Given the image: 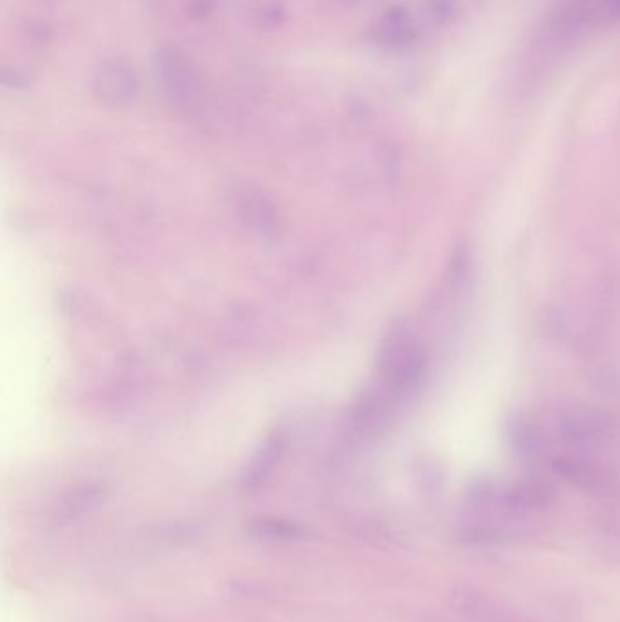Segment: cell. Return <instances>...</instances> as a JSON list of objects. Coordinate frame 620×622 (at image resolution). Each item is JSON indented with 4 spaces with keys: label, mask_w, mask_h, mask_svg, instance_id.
Instances as JSON below:
<instances>
[{
    "label": "cell",
    "mask_w": 620,
    "mask_h": 622,
    "mask_svg": "<svg viewBox=\"0 0 620 622\" xmlns=\"http://www.w3.org/2000/svg\"><path fill=\"white\" fill-rule=\"evenodd\" d=\"M155 70L164 90L177 99H191L202 86L197 64L175 46H160L155 53Z\"/></svg>",
    "instance_id": "obj_1"
},
{
    "label": "cell",
    "mask_w": 620,
    "mask_h": 622,
    "mask_svg": "<svg viewBox=\"0 0 620 622\" xmlns=\"http://www.w3.org/2000/svg\"><path fill=\"white\" fill-rule=\"evenodd\" d=\"M91 90L95 99L104 106L124 108L137 99L139 77L133 68L124 62H104L93 75Z\"/></svg>",
    "instance_id": "obj_2"
},
{
    "label": "cell",
    "mask_w": 620,
    "mask_h": 622,
    "mask_svg": "<svg viewBox=\"0 0 620 622\" xmlns=\"http://www.w3.org/2000/svg\"><path fill=\"white\" fill-rule=\"evenodd\" d=\"M284 452V442L280 437H271L264 442V446L260 448L259 453L253 457L250 466L246 468V472L242 475V488L246 492H255L260 486H264L271 475L275 466L279 464L280 457Z\"/></svg>",
    "instance_id": "obj_3"
},
{
    "label": "cell",
    "mask_w": 620,
    "mask_h": 622,
    "mask_svg": "<svg viewBox=\"0 0 620 622\" xmlns=\"http://www.w3.org/2000/svg\"><path fill=\"white\" fill-rule=\"evenodd\" d=\"M248 533L253 539L268 542H302L310 537V530L299 522L271 519V517L251 521Z\"/></svg>",
    "instance_id": "obj_4"
},
{
    "label": "cell",
    "mask_w": 620,
    "mask_h": 622,
    "mask_svg": "<svg viewBox=\"0 0 620 622\" xmlns=\"http://www.w3.org/2000/svg\"><path fill=\"white\" fill-rule=\"evenodd\" d=\"M106 486L95 484V486H86L79 492L71 493L68 499H64L59 508L53 513V522L55 524H68L71 521H77L82 515L95 510V506H99L100 502L106 499Z\"/></svg>",
    "instance_id": "obj_5"
}]
</instances>
